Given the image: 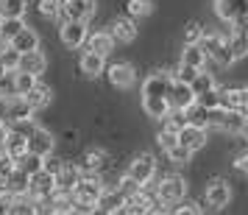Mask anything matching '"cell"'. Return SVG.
Instances as JSON below:
<instances>
[{
  "mask_svg": "<svg viewBox=\"0 0 248 215\" xmlns=\"http://www.w3.org/2000/svg\"><path fill=\"white\" fill-rule=\"evenodd\" d=\"M237 115L248 117V87H240V98H237Z\"/></svg>",
  "mask_w": 248,
  "mask_h": 215,
  "instance_id": "obj_40",
  "label": "cell"
},
{
  "mask_svg": "<svg viewBox=\"0 0 248 215\" xmlns=\"http://www.w3.org/2000/svg\"><path fill=\"white\" fill-rule=\"evenodd\" d=\"M168 109L170 112H187L192 103H195V92H192L190 84H184L179 79H170V87H168Z\"/></svg>",
  "mask_w": 248,
  "mask_h": 215,
  "instance_id": "obj_7",
  "label": "cell"
},
{
  "mask_svg": "<svg viewBox=\"0 0 248 215\" xmlns=\"http://www.w3.org/2000/svg\"><path fill=\"white\" fill-rule=\"evenodd\" d=\"M53 146H56L53 134H50L47 129H42V126H34V132L28 134V151L36 154V157L47 159L50 154H53Z\"/></svg>",
  "mask_w": 248,
  "mask_h": 215,
  "instance_id": "obj_14",
  "label": "cell"
},
{
  "mask_svg": "<svg viewBox=\"0 0 248 215\" xmlns=\"http://www.w3.org/2000/svg\"><path fill=\"white\" fill-rule=\"evenodd\" d=\"M156 157L154 154H148V151H142V154H137L131 162H128V168H125V176L134 182L137 187H148L151 182L156 179Z\"/></svg>",
  "mask_w": 248,
  "mask_h": 215,
  "instance_id": "obj_5",
  "label": "cell"
},
{
  "mask_svg": "<svg viewBox=\"0 0 248 215\" xmlns=\"http://www.w3.org/2000/svg\"><path fill=\"white\" fill-rule=\"evenodd\" d=\"M123 207L128 215H148L156 207V198H154V193H148V187H142V190L128 193L123 198Z\"/></svg>",
  "mask_w": 248,
  "mask_h": 215,
  "instance_id": "obj_12",
  "label": "cell"
},
{
  "mask_svg": "<svg viewBox=\"0 0 248 215\" xmlns=\"http://www.w3.org/2000/svg\"><path fill=\"white\" fill-rule=\"evenodd\" d=\"M25 151H28V134H23V132H17V129H9L6 126V137H3V154L6 157H23Z\"/></svg>",
  "mask_w": 248,
  "mask_h": 215,
  "instance_id": "obj_17",
  "label": "cell"
},
{
  "mask_svg": "<svg viewBox=\"0 0 248 215\" xmlns=\"http://www.w3.org/2000/svg\"><path fill=\"white\" fill-rule=\"evenodd\" d=\"M81 179V168L78 165H70V162H62L53 173V182H56V190H64V193H73V187L78 184Z\"/></svg>",
  "mask_w": 248,
  "mask_h": 215,
  "instance_id": "obj_18",
  "label": "cell"
},
{
  "mask_svg": "<svg viewBox=\"0 0 248 215\" xmlns=\"http://www.w3.org/2000/svg\"><path fill=\"white\" fill-rule=\"evenodd\" d=\"M170 215H203V210H201V204H195V201H179V204H173Z\"/></svg>",
  "mask_w": 248,
  "mask_h": 215,
  "instance_id": "obj_35",
  "label": "cell"
},
{
  "mask_svg": "<svg viewBox=\"0 0 248 215\" xmlns=\"http://www.w3.org/2000/svg\"><path fill=\"white\" fill-rule=\"evenodd\" d=\"M103 193H106V187H103L101 173H81L78 184L73 187V201H76L73 213H81V215L92 213L101 204Z\"/></svg>",
  "mask_w": 248,
  "mask_h": 215,
  "instance_id": "obj_2",
  "label": "cell"
},
{
  "mask_svg": "<svg viewBox=\"0 0 248 215\" xmlns=\"http://www.w3.org/2000/svg\"><path fill=\"white\" fill-rule=\"evenodd\" d=\"M17 65H20V53H17L14 48L6 45L3 50H0V67H3V73H14Z\"/></svg>",
  "mask_w": 248,
  "mask_h": 215,
  "instance_id": "obj_33",
  "label": "cell"
},
{
  "mask_svg": "<svg viewBox=\"0 0 248 215\" xmlns=\"http://www.w3.org/2000/svg\"><path fill=\"white\" fill-rule=\"evenodd\" d=\"M39 14L42 17H59V9H62V0H39Z\"/></svg>",
  "mask_w": 248,
  "mask_h": 215,
  "instance_id": "obj_37",
  "label": "cell"
},
{
  "mask_svg": "<svg viewBox=\"0 0 248 215\" xmlns=\"http://www.w3.org/2000/svg\"><path fill=\"white\" fill-rule=\"evenodd\" d=\"M9 48H14L17 53H28V50H36L39 48V34H36L34 28H20V34L12 36L9 39Z\"/></svg>",
  "mask_w": 248,
  "mask_h": 215,
  "instance_id": "obj_23",
  "label": "cell"
},
{
  "mask_svg": "<svg viewBox=\"0 0 248 215\" xmlns=\"http://www.w3.org/2000/svg\"><path fill=\"white\" fill-rule=\"evenodd\" d=\"M28 0H0V20H9V17H25V6Z\"/></svg>",
  "mask_w": 248,
  "mask_h": 215,
  "instance_id": "obj_30",
  "label": "cell"
},
{
  "mask_svg": "<svg viewBox=\"0 0 248 215\" xmlns=\"http://www.w3.org/2000/svg\"><path fill=\"white\" fill-rule=\"evenodd\" d=\"M212 6L226 25H248V0H215Z\"/></svg>",
  "mask_w": 248,
  "mask_h": 215,
  "instance_id": "obj_6",
  "label": "cell"
},
{
  "mask_svg": "<svg viewBox=\"0 0 248 215\" xmlns=\"http://www.w3.org/2000/svg\"><path fill=\"white\" fill-rule=\"evenodd\" d=\"M234 170L237 173H243V176H248V148L246 151H240L234 157Z\"/></svg>",
  "mask_w": 248,
  "mask_h": 215,
  "instance_id": "obj_41",
  "label": "cell"
},
{
  "mask_svg": "<svg viewBox=\"0 0 248 215\" xmlns=\"http://www.w3.org/2000/svg\"><path fill=\"white\" fill-rule=\"evenodd\" d=\"M56 190V182H53V173L50 170H36L34 176H28V196L31 198H42V196H50Z\"/></svg>",
  "mask_w": 248,
  "mask_h": 215,
  "instance_id": "obj_15",
  "label": "cell"
},
{
  "mask_svg": "<svg viewBox=\"0 0 248 215\" xmlns=\"http://www.w3.org/2000/svg\"><path fill=\"white\" fill-rule=\"evenodd\" d=\"M170 73H165V70H154L151 76H148L145 81H142V109H145V115H151V117H156V120H165L168 117V87H170Z\"/></svg>",
  "mask_w": 248,
  "mask_h": 215,
  "instance_id": "obj_1",
  "label": "cell"
},
{
  "mask_svg": "<svg viewBox=\"0 0 248 215\" xmlns=\"http://www.w3.org/2000/svg\"><path fill=\"white\" fill-rule=\"evenodd\" d=\"M42 165H45V159H42V157H36V154H31V151H25L23 157H17V159H14V168H17V170H23L25 176H34L36 170H42Z\"/></svg>",
  "mask_w": 248,
  "mask_h": 215,
  "instance_id": "obj_28",
  "label": "cell"
},
{
  "mask_svg": "<svg viewBox=\"0 0 248 215\" xmlns=\"http://www.w3.org/2000/svg\"><path fill=\"white\" fill-rule=\"evenodd\" d=\"M168 159H170V162H176V165H184V162H190V159H192V154L184 146H173L168 151Z\"/></svg>",
  "mask_w": 248,
  "mask_h": 215,
  "instance_id": "obj_36",
  "label": "cell"
},
{
  "mask_svg": "<svg viewBox=\"0 0 248 215\" xmlns=\"http://www.w3.org/2000/svg\"><path fill=\"white\" fill-rule=\"evenodd\" d=\"M36 84H39V79L31 76V73H25V70H14L12 73V92L14 95H25V92H31Z\"/></svg>",
  "mask_w": 248,
  "mask_h": 215,
  "instance_id": "obj_26",
  "label": "cell"
},
{
  "mask_svg": "<svg viewBox=\"0 0 248 215\" xmlns=\"http://www.w3.org/2000/svg\"><path fill=\"white\" fill-rule=\"evenodd\" d=\"M203 198H206V204H209L212 210H223V207H229V201H232V184L217 176V179H212L206 184Z\"/></svg>",
  "mask_w": 248,
  "mask_h": 215,
  "instance_id": "obj_11",
  "label": "cell"
},
{
  "mask_svg": "<svg viewBox=\"0 0 248 215\" xmlns=\"http://www.w3.org/2000/svg\"><path fill=\"white\" fill-rule=\"evenodd\" d=\"M176 137H179V146H184L190 154H195V151H201V148L206 146V140H209V129H203V126L187 120V123L176 132Z\"/></svg>",
  "mask_w": 248,
  "mask_h": 215,
  "instance_id": "obj_9",
  "label": "cell"
},
{
  "mask_svg": "<svg viewBox=\"0 0 248 215\" xmlns=\"http://www.w3.org/2000/svg\"><path fill=\"white\" fill-rule=\"evenodd\" d=\"M198 45H201L203 53H206V65H209V62L217 65V67H232V65H234V56H232V50H229L226 34H206V31H203Z\"/></svg>",
  "mask_w": 248,
  "mask_h": 215,
  "instance_id": "obj_4",
  "label": "cell"
},
{
  "mask_svg": "<svg viewBox=\"0 0 248 215\" xmlns=\"http://www.w3.org/2000/svg\"><path fill=\"white\" fill-rule=\"evenodd\" d=\"M20 28H25L23 17H9V20H0V39H3V42H9L12 36L20 34Z\"/></svg>",
  "mask_w": 248,
  "mask_h": 215,
  "instance_id": "obj_32",
  "label": "cell"
},
{
  "mask_svg": "<svg viewBox=\"0 0 248 215\" xmlns=\"http://www.w3.org/2000/svg\"><path fill=\"white\" fill-rule=\"evenodd\" d=\"M226 39H229V50H232L234 62L248 56V25H229Z\"/></svg>",
  "mask_w": 248,
  "mask_h": 215,
  "instance_id": "obj_16",
  "label": "cell"
},
{
  "mask_svg": "<svg viewBox=\"0 0 248 215\" xmlns=\"http://www.w3.org/2000/svg\"><path fill=\"white\" fill-rule=\"evenodd\" d=\"M103 73H106L109 84L117 87V90H128V87H134V81H137V73L128 62H114V65H109Z\"/></svg>",
  "mask_w": 248,
  "mask_h": 215,
  "instance_id": "obj_13",
  "label": "cell"
},
{
  "mask_svg": "<svg viewBox=\"0 0 248 215\" xmlns=\"http://www.w3.org/2000/svg\"><path fill=\"white\" fill-rule=\"evenodd\" d=\"M109 34H112L114 45L117 42H123V45H131L137 39V23L131 17H117L112 25H109Z\"/></svg>",
  "mask_w": 248,
  "mask_h": 215,
  "instance_id": "obj_19",
  "label": "cell"
},
{
  "mask_svg": "<svg viewBox=\"0 0 248 215\" xmlns=\"http://www.w3.org/2000/svg\"><path fill=\"white\" fill-rule=\"evenodd\" d=\"M103 165H106V151H101V148H92V151H87L84 154V159H81V173H101Z\"/></svg>",
  "mask_w": 248,
  "mask_h": 215,
  "instance_id": "obj_25",
  "label": "cell"
},
{
  "mask_svg": "<svg viewBox=\"0 0 248 215\" xmlns=\"http://www.w3.org/2000/svg\"><path fill=\"white\" fill-rule=\"evenodd\" d=\"M237 134L246 140V146H248V117H243V123H240V129H237Z\"/></svg>",
  "mask_w": 248,
  "mask_h": 215,
  "instance_id": "obj_42",
  "label": "cell"
},
{
  "mask_svg": "<svg viewBox=\"0 0 248 215\" xmlns=\"http://www.w3.org/2000/svg\"><path fill=\"white\" fill-rule=\"evenodd\" d=\"M181 65L203 70L206 67V53H203V48L201 45H184V50H181Z\"/></svg>",
  "mask_w": 248,
  "mask_h": 215,
  "instance_id": "obj_27",
  "label": "cell"
},
{
  "mask_svg": "<svg viewBox=\"0 0 248 215\" xmlns=\"http://www.w3.org/2000/svg\"><path fill=\"white\" fill-rule=\"evenodd\" d=\"M87 34H90L87 23H73V20H64L62 28H59V39H62V45L67 48V50H78V48H84Z\"/></svg>",
  "mask_w": 248,
  "mask_h": 215,
  "instance_id": "obj_10",
  "label": "cell"
},
{
  "mask_svg": "<svg viewBox=\"0 0 248 215\" xmlns=\"http://www.w3.org/2000/svg\"><path fill=\"white\" fill-rule=\"evenodd\" d=\"M87 50H92V53H98V56H109L114 50V39H112V34L109 31H95V34H87Z\"/></svg>",
  "mask_w": 248,
  "mask_h": 215,
  "instance_id": "obj_21",
  "label": "cell"
},
{
  "mask_svg": "<svg viewBox=\"0 0 248 215\" xmlns=\"http://www.w3.org/2000/svg\"><path fill=\"white\" fill-rule=\"evenodd\" d=\"M195 73H198L195 67H187V65H179V70H176V73H170V76H173V79H179V81H184V84H190V81L195 79Z\"/></svg>",
  "mask_w": 248,
  "mask_h": 215,
  "instance_id": "obj_39",
  "label": "cell"
},
{
  "mask_svg": "<svg viewBox=\"0 0 248 215\" xmlns=\"http://www.w3.org/2000/svg\"><path fill=\"white\" fill-rule=\"evenodd\" d=\"M156 143H159V148H162V151L168 154V151H170L173 146H179V137H176V132H173V129H168V126H165V129L159 132Z\"/></svg>",
  "mask_w": 248,
  "mask_h": 215,
  "instance_id": "obj_34",
  "label": "cell"
},
{
  "mask_svg": "<svg viewBox=\"0 0 248 215\" xmlns=\"http://www.w3.org/2000/svg\"><path fill=\"white\" fill-rule=\"evenodd\" d=\"M95 9L98 3L95 0H62V20H73V23H90L95 17Z\"/></svg>",
  "mask_w": 248,
  "mask_h": 215,
  "instance_id": "obj_8",
  "label": "cell"
},
{
  "mask_svg": "<svg viewBox=\"0 0 248 215\" xmlns=\"http://www.w3.org/2000/svg\"><path fill=\"white\" fill-rule=\"evenodd\" d=\"M25 103L31 106V112H39V109H45L47 103H50V98H53V92H50V87H42V84H36L31 92H25L23 95Z\"/></svg>",
  "mask_w": 248,
  "mask_h": 215,
  "instance_id": "obj_24",
  "label": "cell"
},
{
  "mask_svg": "<svg viewBox=\"0 0 248 215\" xmlns=\"http://www.w3.org/2000/svg\"><path fill=\"white\" fill-rule=\"evenodd\" d=\"M47 67V59L45 53L36 48V50H28V53H20V65H17V70H25V73H31V76H42Z\"/></svg>",
  "mask_w": 248,
  "mask_h": 215,
  "instance_id": "obj_20",
  "label": "cell"
},
{
  "mask_svg": "<svg viewBox=\"0 0 248 215\" xmlns=\"http://www.w3.org/2000/svg\"><path fill=\"white\" fill-rule=\"evenodd\" d=\"M184 196H187V182H184V176L170 173V176H162L154 184V198H156L159 207H173V204L184 201Z\"/></svg>",
  "mask_w": 248,
  "mask_h": 215,
  "instance_id": "obj_3",
  "label": "cell"
},
{
  "mask_svg": "<svg viewBox=\"0 0 248 215\" xmlns=\"http://www.w3.org/2000/svg\"><path fill=\"white\" fill-rule=\"evenodd\" d=\"M78 67L87 79H98V76H103V70H106V59L98 56V53H92V50H84L78 59Z\"/></svg>",
  "mask_w": 248,
  "mask_h": 215,
  "instance_id": "obj_22",
  "label": "cell"
},
{
  "mask_svg": "<svg viewBox=\"0 0 248 215\" xmlns=\"http://www.w3.org/2000/svg\"><path fill=\"white\" fill-rule=\"evenodd\" d=\"M151 12H154V3L151 0H128L125 3V17H131V20H142Z\"/></svg>",
  "mask_w": 248,
  "mask_h": 215,
  "instance_id": "obj_31",
  "label": "cell"
},
{
  "mask_svg": "<svg viewBox=\"0 0 248 215\" xmlns=\"http://www.w3.org/2000/svg\"><path fill=\"white\" fill-rule=\"evenodd\" d=\"M203 36V28L198 23H190L187 25V31H184V45H198Z\"/></svg>",
  "mask_w": 248,
  "mask_h": 215,
  "instance_id": "obj_38",
  "label": "cell"
},
{
  "mask_svg": "<svg viewBox=\"0 0 248 215\" xmlns=\"http://www.w3.org/2000/svg\"><path fill=\"white\" fill-rule=\"evenodd\" d=\"M70 215H81V213H70Z\"/></svg>",
  "mask_w": 248,
  "mask_h": 215,
  "instance_id": "obj_43",
  "label": "cell"
},
{
  "mask_svg": "<svg viewBox=\"0 0 248 215\" xmlns=\"http://www.w3.org/2000/svg\"><path fill=\"white\" fill-rule=\"evenodd\" d=\"M190 87L195 95H201V92H209V90H217V81H215V73H206V70H198L195 73V79L190 81Z\"/></svg>",
  "mask_w": 248,
  "mask_h": 215,
  "instance_id": "obj_29",
  "label": "cell"
}]
</instances>
